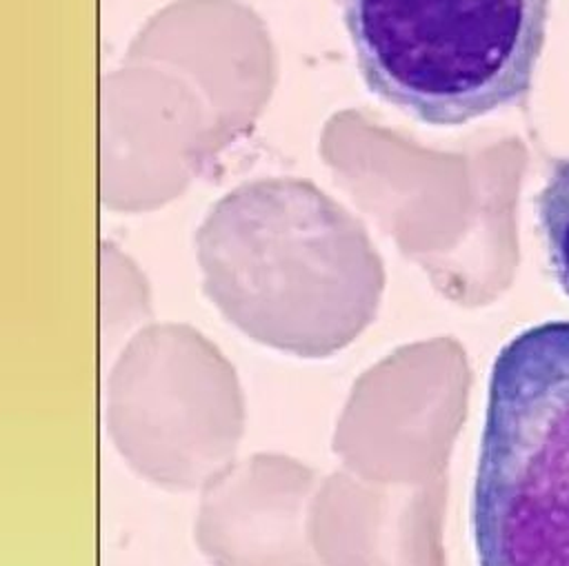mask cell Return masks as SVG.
I'll return each instance as SVG.
<instances>
[{"label":"cell","instance_id":"obj_1","mask_svg":"<svg viewBox=\"0 0 569 566\" xmlns=\"http://www.w3.org/2000/svg\"><path fill=\"white\" fill-rule=\"evenodd\" d=\"M367 89L429 127L520 102L551 0H336Z\"/></svg>","mask_w":569,"mask_h":566},{"label":"cell","instance_id":"obj_2","mask_svg":"<svg viewBox=\"0 0 569 566\" xmlns=\"http://www.w3.org/2000/svg\"><path fill=\"white\" fill-rule=\"evenodd\" d=\"M478 566H569V320L496 355L471 495Z\"/></svg>","mask_w":569,"mask_h":566},{"label":"cell","instance_id":"obj_3","mask_svg":"<svg viewBox=\"0 0 569 566\" xmlns=\"http://www.w3.org/2000/svg\"><path fill=\"white\" fill-rule=\"evenodd\" d=\"M204 353L173 324H147L116 353L104 384V424L124 464L144 482L180 488L209 451Z\"/></svg>","mask_w":569,"mask_h":566},{"label":"cell","instance_id":"obj_4","mask_svg":"<svg viewBox=\"0 0 569 566\" xmlns=\"http://www.w3.org/2000/svg\"><path fill=\"white\" fill-rule=\"evenodd\" d=\"M180 71L127 47L100 82V204L118 215L173 200L191 171L193 142Z\"/></svg>","mask_w":569,"mask_h":566},{"label":"cell","instance_id":"obj_5","mask_svg":"<svg viewBox=\"0 0 569 566\" xmlns=\"http://www.w3.org/2000/svg\"><path fill=\"white\" fill-rule=\"evenodd\" d=\"M151 286L138 262L113 240L100 242V342L113 355L151 324Z\"/></svg>","mask_w":569,"mask_h":566},{"label":"cell","instance_id":"obj_6","mask_svg":"<svg viewBox=\"0 0 569 566\" xmlns=\"http://www.w3.org/2000/svg\"><path fill=\"white\" fill-rule=\"evenodd\" d=\"M536 218L545 237L549 269L569 295V158L551 162L536 195Z\"/></svg>","mask_w":569,"mask_h":566}]
</instances>
